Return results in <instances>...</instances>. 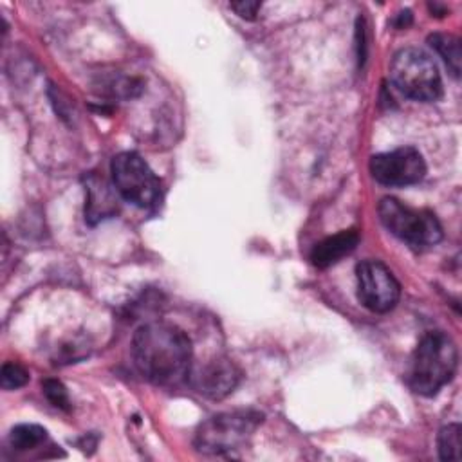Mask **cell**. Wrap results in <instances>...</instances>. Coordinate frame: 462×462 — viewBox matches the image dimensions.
I'll return each mask as SVG.
<instances>
[{"label": "cell", "mask_w": 462, "mask_h": 462, "mask_svg": "<svg viewBox=\"0 0 462 462\" xmlns=\"http://www.w3.org/2000/svg\"><path fill=\"white\" fill-rule=\"evenodd\" d=\"M191 341L175 325L150 321L132 337V357L144 379L159 386H175L191 374Z\"/></svg>", "instance_id": "6da1fadb"}, {"label": "cell", "mask_w": 462, "mask_h": 462, "mask_svg": "<svg viewBox=\"0 0 462 462\" xmlns=\"http://www.w3.org/2000/svg\"><path fill=\"white\" fill-rule=\"evenodd\" d=\"M370 173L384 186H410L422 180L426 175V162L417 148L402 146L372 155Z\"/></svg>", "instance_id": "ba28073f"}, {"label": "cell", "mask_w": 462, "mask_h": 462, "mask_svg": "<svg viewBox=\"0 0 462 462\" xmlns=\"http://www.w3.org/2000/svg\"><path fill=\"white\" fill-rule=\"evenodd\" d=\"M47 440V430L38 424H18L9 433V444L16 451H27Z\"/></svg>", "instance_id": "7c38bea8"}, {"label": "cell", "mask_w": 462, "mask_h": 462, "mask_svg": "<svg viewBox=\"0 0 462 462\" xmlns=\"http://www.w3.org/2000/svg\"><path fill=\"white\" fill-rule=\"evenodd\" d=\"M457 365L458 352L453 339L440 330L428 332L411 356L408 372L410 388L419 395L431 397L453 379Z\"/></svg>", "instance_id": "7a4b0ae2"}, {"label": "cell", "mask_w": 462, "mask_h": 462, "mask_svg": "<svg viewBox=\"0 0 462 462\" xmlns=\"http://www.w3.org/2000/svg\"><path fill=\"white\" fill-rule=\"evenodd\" d=\"M42 386H43V393L51 401V404H54L56 408H61V410H69L70 408L69 393H67L65 386L60 381L47 379V381H43Z\"/></svg>", "instance_id": "9a60e30c"}, {"label": "cell", "mask_w": 462, "mask_h": 462, "mask_svg": "<svg viewBox=\"0 0 462 462\" xmlns=\"http://www.w3.org/2000/svg\"><path fill=\"white\" fill-rule=\"evenodd\" d=\"M377 211L383 226L413 249H428L442 240V226L428 209H413L393 197H384Z\"/></svg>", "instance_id": "277c9868"}, {"label": "cell", "mask_w": 462, "mask_h": 462, "mask_svg": "<svg viewBox=\"0 0 462 462\" xmlns=\"http://www.w3.org/2000/svg\"><path fill=\"white\" fill-rule=\"evenodd\" d=\"M0 379H2V386L5 390H16L29 381V372L18 363H5L2 366Z\"/></svg>", "instance_id": "5bb4252c"}, {"label": "cell", "mask_w": 462, "mask_h": 462, "mask_svg": "<svg viewBox=\"0 0 462 462\" xmlns=\"http://www.w3.org/2000/svg\"><path fill=\"white\" fill-rule=\"evenodd\" d=\"M189 377L199 393L209 399H222L236 388L240 370L227 357H218L200 366L195 374H189Z\"/></svg>", "instance_id": "9c48e42d"}, {"label": "cell", "mask_w": 462, "mask_h": 462, "mask_svg": "<svg viewBox=\"0 0 462 462\" xmlns=\"http://www.w3.org/2000/svg\"><path fill=\"white\" fill-rule=\"evenodd\" d=\"M399 22H397V27H408L410 23H411V13L410 11H402V13H399Z\"/></svg>", "instance_id": "e0dca14e"}, {"label": "cell", "mask_w": 462, "mask_h": 462, "mask_svg": "<svg viewBox=\"0 0 462 462\" xmlns=\"http://www.w3.org/2000/svg\"><path fill=\"white\" fill-rule=\"evenodd\" d=\"M390 81L413 101H437L442 96V79L435 61L417 47L401 49L393 56Z\"/></svg>", "instance_id": "3957f363"}, {"label": "cell", "mask_w": 462, "mask_h": 462, "mask_svg": "<svg viewBox=\"0 0 462 462\" xmlns=\"http://www.w3.org/2000/svg\"><path fill=\"white\" fill-rule=\"evenodd\" d=\"M116 191L141 209H155L162 202V186L152 168L135 152L117 153L110 162Z\"/></svg>", "instance_id": "8992f818"}, {"label": "cell", "mask_w": 462, "mask_h": 462, "mask_svg": "<svg viewBox=\"0 0 462 462\" xmlns=\"http://www.w3.org/2000/svg\"><path fill=\"white\" fill-rule=\"evenodd\" d=\"M430 45L437 51V54L442 58L446 67L449 69L453 78L460 76V65H462V51H460V40L453 34L446 32H435L428 38Z\"/></svg>", "instance_id": "8fae6325"}, {"label": "cell", "mask_w": 462, "mask_h": 462, "mask_svg": "<svg viewBox=\"0 0 462 462\" xmlns=\"http://www.w3.org/2000/svg\"><path fill=\"white\" fill-rule=\"evenodd\" d=\"M460 433L462 428L460 424H448L439 431L437 437V446H439V455L442 460H458L460 458Z\"/></svg>", "instance_id": "4fadbf2b"}, {"label": "cell", "mask_w": 462, "mask_h": 462, "mask_svg": "<svg viewBox=\"0 0 462 462\" xmlns=\"http://www.w3.org/2000/svg\"><path fill=\"white\" fill-rule=\"evenodd\" d=\"M357 298L372 312L392 310L401 298V285L393 273L379 260H363L356 267Z\"/></svg>", "instance_id": "52a82bcc"}, {"label": "cell", "mask_w": 462, "mask_h": 462, "mask_svg": "<svg viewBox=\"0 0 462 462\" xmlns=\"http://www.w3.org/2000/svg\"><path fill=\"white\" fill-rule=\"evenodd\" d=\"M359 242V233L356 229H345L332 236H327L325 240L318 242L310 251V262L319 267H330L337 263L343 256L350 254Z\"/></svg>", "instance_id": "30bf717a"}, {"label": "cell", "mask_w": 462, "mask_h": 462, "mask_svg": "<svg viewBox=\"0 0 462 462\" xmlns=\"http://www.w3.org/2000/svg\"><path fill=\"white\" fill-rule=\"evenodd\" d=\"M229 7L242 18L245 20H254L258 9L262 7L260 2H251V0H242V2H231Z\"/></svg>", "instance_id": "2e32d148"}, {"label": "cell", "mask_w": 462, "mask_h": 462, "mask_svg": "<svg viewBox=\"0 0 462 462\" xmlns=\"http://www.w3.org/2000/svg\"><path fill=\"white\" fill-rule=\"evenodd\" d=\"M262 422V413L254 410L224 411L204 420L195 433V446L208 455H224L240 449Z\"/></svg>", "instance_id": "5b68a950"}]
</instances>
